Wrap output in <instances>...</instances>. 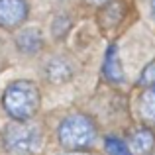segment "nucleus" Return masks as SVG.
<instances>
[{
	"mask_svg": "<svg viewBox=\"0 0 155 155\" xmlns=\"http://www.w3.org/2000/svg\"><path fill=\"white\" fill-rule=\"evenodd\" d=\"M41 104V94L35 83L16 81L8 84L2 94V106L14 120H31Z\"/></svg>",
	"mask_w": 155,
	"mask_h": 155,
	"instance_id": "obj_1",
	"label": "nucleus"
},
{
	"mask_svg": "<svg viewBox=\"0 0 155 155\" xmlns=\"http://www.w3.org/2000/svg\"><path fill=\"white\" fill-rule=\"evenodd\" d=\"M4 147L12 155H34L41 147V128L34 120H14L4 130Z\"/></svg>",
	"mask_w": 155,
	"mask_h": 155,
	"instance_id": "obj_2",
	"label": "nucleus"
},
{
	"mask_svg": "<svg viewBox=\"0 0 155 155\" xmlns=\"http://www.w3.org/2000/svg\"><path fill=\"white\" fill-rule=\"evenodd\" d=\"M59 143L69 151H81L94 143L96 140V128L87 116L83 114H73L67 116L57 128Z\"/></svg>",
	"mask_w": 155,
	"mask_h": 155,
	"instance_id": "obj_3",
	"label": "nucleus"
},
{
	"mask_svg": "<svg viewBox=\"0 0 155 155\" xmlns=\"http://www.w3.org/2000/svg\"><path fill=\"white\" fill-rule=\"evenodd\" d=\"M28 18L26 0H0V28L14 30L20 28Z\"/></svg>",
	"mask_w": 155,
	"mask_h": 155,
	"instance_id": "obj_4",
	"label": "nucleus"
},
{
	"mask_svg": "<svg viewBox=\"0 0 155 155\" xmlns=\"http://www.w3.org/2000/svg\"><path fill=\"white\" fill-rule=\"evenodd\" d=\"M155 145V136L149 130H137L130 137V151L134 155H147Z\"/></svg>",
	"mask_w": 155,
	"mask_h": 155,
	"instance_id": "obj_5",
	"label": "nucleus"
},
{
	"mask_svg": "<svg viewBox=\"0 0 155 155\" xmlns=\"http://www.w3.org/2000/svg\"><path fill=\"white\" fill-rule=\"evenodd\" d=\"M16 41H18V47L24 53H35L43 45V38L39 34V30H35V28H28V30L20 31Z\"/></svg>",
	"mask_w": 155,
	"mask_h": 155,
	"instance_id": "obj_6",
	"label": "nucleus"
},
{
	"mask_svg": "<svg viewBox=\"0 0 155 155\" xmlns=\"http://www.w3.org/2000/svg\"><path fill=\"white\" fill-rule=\"evenodd\" d=\"M71 67H69L67 61L63 59H51L49 63H47L45 67V75L49 77L53 83H63V81H67L69 77H71Z\"/></svg>",
	"mask_w": 155,
	"mask_h": 155,
	"instance_id": "obj_7",
	"label": "nucleus"
},
{
	"mask_svg": "<svg viewBox=\"0 0 155 155\" xmlns=\"http://www.w3.org/2000/svg\"><path fill=\"white\" fill-rule=\"evenodd\" d=\"M104 73L110 81H116L120 83L122 81V65H120V59H118V51L116 47H110L108 53H106V61H104Z\"/></svg>",
	"mask_w": 155,
	"mask_h": 155,
	"instance_id": "obj_8",
	"label": "nucleus"
},
{
	"mask_svg": "<svg viewBox=\"0 0 155 155\" xmlns=\"http://www.w3.org/2000/svg\"><path fill=\"white\" fill-rule=\"evenodd\" d=\"M140 112L145 120L155 124V87H149L140 96Z\"/></svg>",
	"mask_w": 155,
	"mask_h": 155,
	"instance_id": "obj_9",
	"label": "nucleus"
},
{
	"mask_svg": "<svg viewBox=\"0 0 155 155\" xmlns=\"http://www.w3.org/2000/svg\"><path fill=\"white\" fill-rule=\"evenodd\" d=\"M140 84H141V87H145V88L155 87V61H151V63H149L147 67L141 71Z\"/></svg>",
	"mask_w": 155,
	"mask_h": 155,
	"instance_id": "obj_10",
	"label": "nucleus"
},
{
	"mask_svg": "<svg viewBox=\"0 0 155 155\" xmlns=\"http://www.w3.org/2000/svg\"><path fill=\"white\" fill-rule=\"evenodd\" d=\"M106 151L108 155H134L130 147H126L120 140H108L106 141Z\"/></svg>",
	"mask_w": 155,
	"mask_h": 155,
	"instance_id": "obj_11",
	"label": "nucleus"
},
{
	"mask_svg": "<svg viewBox=\"0 0 155 155\" xmlns=\"http://www.w3.org/2000/svg\"><path fill=\"white\" fill-rule=\"evenodd\" d=\"M63 155H88V153H83V151H67V153H63Z\"/></svg>",
	"mask_w": 155,
	"mask_h": 155,
	"instance_id": "obj_12",
	"label": "nucleus"
},
{
	"mask_svg": "<svg viewBox=\"0 0 155 155\" xmlns=\"http://www.w3.org/2000/svg\"><path fill=\"white\" fill-rule=\"evenodd\" d=\"M88 4H102V2H106V0H87Z\"/></svg>",
	"mask_w": 155,
	"mask_h": 155,
	"instance_id": "obj_13",
	"label": "nucleus"
},
{
	"mask_svg": "<svg viewBox=\"0 0 155 155\" xmlns=\"http://www.w3.org/2000/svg\"><path fill=\"white\" fill-rule=\"evenodd\" d=\"M151 12H153V18H155V0H151Z\"/></svg>",
	"mask_w": 155,
	"mask_h": 155,
	"instance_id": "obj_14",
	"label": "nucleus"
}]
</instances>
